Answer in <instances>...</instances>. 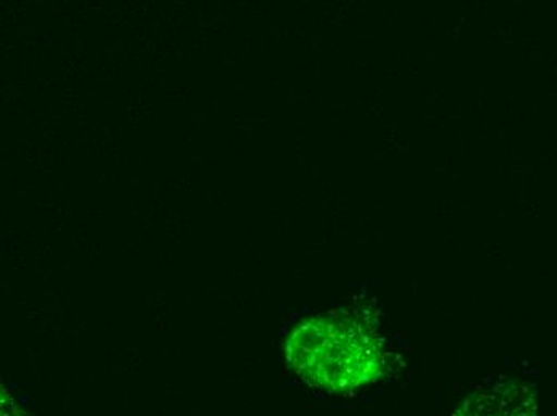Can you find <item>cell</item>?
<instances>
[{
  "label": "cell",
  "instance_id": "cell-2",
  "mask_svg": "<svg viewBox=\"0 0 557 416\" xmlns=\"http://www.w3.org/2000/svg\"><path fill=\"white\" fill-rule=\"evenodd\" d=\"M532 401L524 391L509 388H491L474 392L455 416H532Z\"/></svg>",
  "mask_w": 557,
  "mask_h": 416
},
{
  "label": "cell",
  "instance_id": "cell-1",
  "mask_svg": "<svg viewBox=\"0 0 557 416\" xmlns=\"http://www.w3.org/2000/svg\"><path fill=\"white\" fill-rule=\"evenodd\" d=\"M385 357V340L375 328L343 314L304 320L287 340L290 367L325 391H351L375 381Z\"/></svg>",
  "mask_w": 557,
  "mask_h": 416
}]
</instances>
